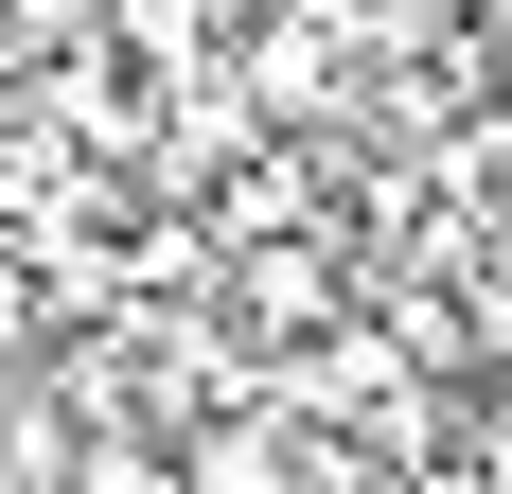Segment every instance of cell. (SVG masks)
I'll list each match as a JSON object with an SVG mask.
<instances>
[{
    "label": "cell",
    "instance_id": "1",
    "mask_svg": "<svg viewBox=\"0 0 512 494\" xmlns=\"http://www.w3.org/2000/svg\"><path fill=\"white\" fill-rule=\"evenodd\" d=\"M0 477H18V494H71V477H89V406L53 389V371L0 406Z\"/></svg>",
    "mask_w": 512,
    "mask_h": 494
},
{
    "label": "cell",
    "instance_id": "2",
    "mask_svg": "<svg viewBox=\"0 0 512 494\" xmlns=\"http://www.w3.org/2000/svg\"><path fill=\"white\" fill-rule=\"evenodd\" d=\"M71 494H195V459H177V424L106 406V424H89V477H71Z\"/></svg>",
    "mask_w": 512,
    "mask_h": 494
},
{
    "label": "cell",
    "instance_id": "3",
    "mask_svg": "<svg viewBox=\"0 0 512 494\" xmlns=\"http://www.w3.org/2000/svg\"><path fill=\"white\" fill-rule=\"evenodd\" d=\"M71 336V300H53V265L36 247H0V353H53Z\"/></svg>",
    "mask_w": 512,
    "mask_h": 494
},
{
    "label": "cell",
    "instance_id": "4",
    "mask_svg": "<svg viewBox=\"0 0 512 494\" xmlns=\"http://www.w3.org/2000/svg\"><path fill=\"white\" fill-rule=\"evenodd\" d=\"M460 18H477V53H512V0H460Z\"/></svg>",
    "mask_w": 512,
    "mask_h": 494
},
{
    "label": "cell",
    "instance_id": "5",
    "mask_svg": "<svg viewBox=\"0 0 512 494\" xmlns=\"http://www.w3.org/2000/svg\"><path fill=\"white\" fill-rule=\"evenodd\" d=\"M318 494H424V477H371V459H354V477H318Z\"/></svg>",
    "mask_w": 512,
    "mask_h": 494
}]
</instances>
